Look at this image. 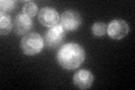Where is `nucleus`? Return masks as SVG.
Returning <instances> with one entry per match:
<instances>
[{
    "instance_id": "12",
    "label": "nucleus",
    "mask_w": 135,
    "mask_h": 90,
    "mask_svg": "<svg viewBox=\"0 0 135 90\" xmlns=\"http://www.w3.org/2000/svg\"><path fill=\"white\" fill-rule=\"evenodd\" d=\"M15 7H16L15 0H1V1H0L1 12H5V14H9V12L14 11Z\"/></svg>"
},
{
    "instance_id": "6",
    "label": "nucleus",
    "mask_w": 135,
    "mask_h": 90,
    "mask_svg": "<svg viewBox=\"0 0 135 90\" xmlns=\"http://www.w3.org/2000/svg\"><path fill=\"white\" fill-rule=\"evenodd\" d=\"M129 33V26L123 19H114L107 25V35L113 40H123Z\"/></svg>"
},
{
    "instance_id": "9",
    "label": "nucleus",
    "mask_w": 135,
    "mask_h": 90,
    "mask_svg": "<svg viewBox=\"0 0 135 90\" xmlns=\"http://www.w3.org/2000/svg\"><path fill=\"white\" fill-rule=\"evenodd\" d=\"M14 28V23L10 16L5 12H0V33L1 35H8Z\"/></svg>"
},
{
    "instance_id": "2",
    "label": "nucleus",
    "mask_w": 135,
    "mask_h": 90,
    "mask_svg": "<svg viewBox=\"0 0 135 90\" xmlns=\"http://www.w3.org/2000/svg\"><path fill=\"white\" fill-rule=\"evenodd\" d=\"M45 42L44 38L37 33H29L23 36L20 41V49L23 53L27 56H34L37 55L44 49Z\"/></svg>"
},
{
    "instance_id": "11",
    "label": "nucleus",
    "mask_w": 135,
    "mask_h": 90,
    "mask_svg": "<svg viewBox=\"0 0 135 90\" xmlns=\"http://www.w3.org/2000/svg\"><path fill=\"white\" fill-rule=\"evenodd\" d=\"M91 32L96 37H103L105 34H107V25L101 21L95 23L91 27Z\"/></svg>"
},
{
    "instance_id": "5",
    "label": "nucleus",
    "mask_w": 135,
    "mask_h": 90,
    "mask_svg": "<svg viewBox=\"0 0 135 90\" xmlns=\"http://www.w3.org/2000/svg\"><path fill=\"white\" fill-rule=\"evenodd\" d=\"M64 36H65V31L60 24L56 25V26L51 27L45 33V37H44L45 45L50 49H56L62 44Z\"/></svg>"
},
{
    "instance_id": "4",
    "label": "nucleus",
    "mask_w": 135,
    "mask_h": 90,
    "mask_svg": "<svg viewBox=\"0 0 135 90\" xmlns=\"http://www.w3.org/2000/svg\"><path fill=\"white\" fill-rule=\"evenodd\" d=\"M37 19L43 26L51 28L60 24L61 15L59 14L56 9H54L52 7H43L38 10Z\"/></svg>"
},
{
    "instance_id": "10",
    "label": "nucleus",
    "mask_w": 135,
    "mask_h": 90,
    "mask_svg": "<svg viewBox=\"0 0 135 90\" xmlns=\"http://www.w3.org/2000/svg\"><path fill=\"white\" fill-rule=\"evenodd\" d=\"M38 7L34 1H25L24 2V6H23V14H25L26 16L31 17L33 18L34 16H36L38 14Z\"/></svg>"
},
{
    "instance_id": "1",
    "label": "nucleus",
    "mask_w": 135,
    "mask_h": 90,
    "mask_svg": "<svg viewBox=\"0 0 135 90\" xmlns=\"http://www.w3.org/2000/svg\"><path fill=\"white\" fill-rule=\"evenodd\" d=\"M86 52L81 45L77 43H66L62 45L57 52V63L65 70H75L83 63Z\"/></svg>"
},
{
    "instance_id": "7",
    "label": "nucleus",
    "mask_w": 135,
    "mask_h": 90,
    "mask_svg": "<svg viewBox=\"0 0 135 90\" xmlns=\"http://www.w3.org/2000/svg\"><path fill=\"white\" fill-rule=\"evenodd\" d=\"M32 27H33L32 18L23 14V12L18 14L14 19V31L19 36H25L29 34L32 31Z\"/></svg>"
},
{
    "instance_id": "8",
    "label": "nucleus",
    "mask_w": 135,
    "mask_h": 90,
    "mask_svg": "<svg viewBox=\"0 0 135 90\" xmlns=\"http://www.w3.org/2000/svg\"><path fill=\"white\" fill-rule=\"evenodd\" d=\"M95 77L91 73L89 70H79L77 73L73 75V84L77 87L78 89H89L92 83H94Z\"/></svg>"
},
{
    "instance_id": "3",
    "label": "nucleus",
    "mask_w": 135,
    "mask_h": 90,
    "mask_svg": "<svg viewBox=\"0 0 135 90\" xmlns=\"http://www.w3.org/2000/svg\"><path fill=\"white\" fill-rule=\"evenodd\" d=\"M82 18L78 11L68 9L61 14L60 25L64 28L65 32H73L81 26Z\"/></svg>"
}]
</instances>
